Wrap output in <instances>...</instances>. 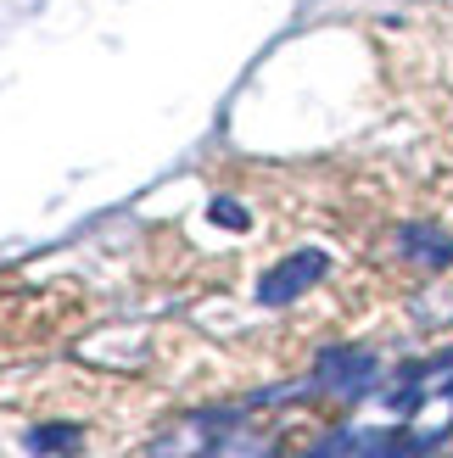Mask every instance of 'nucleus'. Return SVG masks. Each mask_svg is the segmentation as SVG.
Returning <instances> with one entry per match:
<instances>
[{
    "label": "nucleus",
    "instance_id": "1",
    "mask_svg": "<svg viewBox=\"0 0 453 458\" xmlns=\"http://www.w3.org/2000/svg\"><path fill=\"white\" fill-rule=\"evenodd\" d=\"M325 268H330L325 251H313V246H308V251H291L286 263H275V268L258 280V302H269V308L291 302V296H303L313 280H325Z\"/></svg>",
    "mask_w": 453,
    "mask_h": 458
},
{
    "label": "nucleus",
    "instance_id": "2",
    "mask_svg": "<svg viewBox=\"0 0 453 458\" xmlns=\"http://www.w3.org/2000/svg\"><path fill=\"white\" fill-rule=\"evenodd\" d=\"M375 375H380V363H375V352H364V347H336V352H325L320 358V380L325 392H336V397H364L370 386H375Z\"/></svg>",
    "mask_w": 453,
    "mask_h": 458
},
{
    "label": "nucleus",
    "instance_id": "3",
    "mask_svg": "<svg viewBox=\"0 0 453 458\" xmlns=\"http://www.w3.org/2000/svg\"><path fill=\"white\" fill-rule=\"evenodd\" d=\"M397 241H403V251H409L415 263H425V268H442V263H453V241L442 235V229H432V224H409Z\"/></svg>",
    "mask_w": 453,
    "mask_h": 458
},
{
    "label": "nucleus",
    "instance_id": "4",
    "mask_svg": "<svg viewBox=\"0 0 453 458\" xmlns=\"http://www.w3.org/2000/svg\"><path fill=\"white\" fill-rule=\"evenodd\" d=\"M73 442H79L73 425H45V430H34V437H29L34 453H62V447H73Z\"/></svg>",
    "mask_w": 453,
    "mask_h": 458
},
{
    "label": "nucleus",
    "instance_id": "5",
    "mask_svg": "<svg viewBox=\"0 0 453 458\" xmlns=\"http://www.w3.org/2000/svg\"><path fill=\"white\" fill-rule=\"evenodd\" d=\"M213 218H218V224H230V229H241V224H246V213L235 208V201H218V208H213Z\"/></svg>",
    "mask_w": 453,
    "mask_h": 458
}]
</instances>
